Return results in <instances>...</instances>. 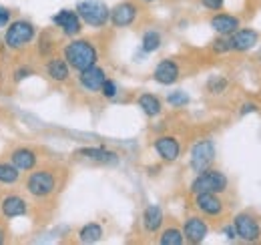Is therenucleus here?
Here are the masks:
<instances>
[{"instance_id":"393cba45","label":"nucleus","mask_w":261,"mask_h":245,"mask_svg":"<svg viewBox=\"0 0 261 245\" xmlns=\"http://www.w3.org/2000/svg\"><path fill=\"white\" fill-rule=\"evenodd\" d=\"M36 51H38V55H40L42 59H48V57L55 55V51H57V40H55V36L50 34V31H42L38 34Z\"/></svg>"},{"instance_id":"1a4fd4ad","label":"nucleus","mask_w":261,"mask_h":245,"mask_svg":"<svg viewBox=\"0 0 261 245\" xmlns=\"http://www.w3.org/2000/svg\"><path fill=\"white\" fill-rule=\"evenodd\" d=\"M53 24L59 29V31L65 34L66 38H74V36H81V32L85 29L81 16L76 14V10H70V8H61L57 14H53Z\"/></svg>"},{"instance_id":"2eb2a0df","label":"nucleus","mask_w":261,"mask_h":245,"mask_svg":"<svg viewBox=\"0 0 261 245\" xmlns=\"http://www.w3.org/2000/svg\"><path fill=\"white\" fill-rule=\"evenodd\" d=\"M181 79V66L175 59H163L157 62L155 70H153V81L163 85V87H171Z\"/></svg>"},{"instance_id":"6e6552de","label":"nucleus","mask_w":261,"mask_h":245,"mask_svg":"<svg viewBox=\"0 0 261 245\" xmlns=\"http://www.w3.org/2000/svg\"><path fill=\"white\" fill-rule=\"evenodd\" d=\"M139 18V4L135 0H121L111 8V27L113 29H129Z\"/></svg>"},{"instance_id":"b1692460","label":"nucleus","mask_w":261,"mask_h":245,"mask_svg":"<svg viewBox=\"0 0 261 245\" xmlns=\"http://www.w3.org/2000/svg\"><path fill=\"white\" fill-rule=\"evenodd\" d=\"M161 46H163V34L161 32L155 31V29H149V31L143 32V36H141V53L153 55Z\"/></svg>"},{"instance_id":"f8f14e48","label":"nucleus","mask_w":261,"mask_h":245,"mask_svg":"<svg viewBox=\"0 0 261 245\" xmlns=\"http://www.w3.org/2000/svg\"><path fill=\"white\" fill-rule=\"evenodd\" d=\"M74 157L83 159V161H89V163H95V165H107V167H115L119 165V155L102 145L97 147H81L74 151Z\"/></svg>"},{"instance_id":"4468645a","label":"nucleus","mask_w":261,"mask_h":245,"mask_svg":"<svg viewBox=\"0 0 261 245\" xmlns=\"http://www.w3.org/2000/svg\"><path fill=\"white\" fill-rule=\"evenodd\" d=\"M193 205L203 217H219L225 211V203L219 197V193H195Z\"/></svg>"},{"instance_id":"f3484780","label":"nucleus","mask_w":261,"mask_h":245,"mask_svg":"<svg viewBox=\"0 0 261 245\" xmlns=\"http://www.w3.org/2000/svg\"><path fill=\"white\" fill-rule=\"evenodd\" d=\"M229 46L233 53H247L257 46L259 42V32L253 29H237L233 34H229Z\"/></svg>"},{"instance_id":"423d86ee","label":"nucleus","mask_w":261,"mask_h":245,"mask_svg":"<svg viewBox=\"0 0 261 245\" xmlns=\"http://www.w3.org/2000/svg\"><path fill=\"white\" fill-rule=\"evenodd\" d=\"M215 159H217V149H215L213 139H199L195 145L191 147L189 167H191L193 173H201V171L213 167Z\"/></svg>"},{"instance_id":"dca6fc26","label":"nucleus","mask_w":261,"mask_h":245,"mask_svg":"<svg viewBox=\"0 0 261 245\" xmlns=\"http://www.w3.org/2000/svg\"><path fill=\"white\" fill-rule=\"evenodd\" d=\"M8 161L20 171V173H29L38 167V153L34 151L33 147H27V145H20L16 149L10 151Z\"/></svg>"},{"instance_id":"473e14b6","label":"nucleus","mask_w":261,"mask_h":245,"mask_svg":"<svg viewBox=\"0 0 261 245\" xmlns=\"http://www.w3.org/2000/svg\"><path fill=\"white\" fill-rule=\"evenodd\" d=\"M253 113H259V105L253 103V101H245L239 109V117H245V115H253Z\"/></svg>"},{"instance_id":"f03ea898","label":"nucleus","mask_w":261,"mask_h":245,"mask_svg":"<svg viewBox=\"0 0 261 245\" xmlns=\"http://www.w3.org/2000/svg\"><path fill=\"white\" fill-rule=\"evenodd\" d=\"M36 24L33 20H27V18H16V20H10L8 27L4 29V36H2V42L8 51H14V53H20V51H27L36 38Z\"/></svg>"},{"instance_id":"39448f33","label":"nucleus","mask_w":261,"mask_h":245,"mask_svg":"<svg viewBox=\"0 0 261 245\" xmlns=\"http://www.w3.org/2000/svg\"><path fill=\"white\" fill-rule=\"evenodd\" d=\"M229 189V177L215 169V167H209L201 173H195V179L189 185V191L195 195V193H225Z\"/></svg>"},{"instance_id":"ddd939ff","label":"nucleus","mask_w":261,"mask_h":245,"mask_svg":"<svg viewBox=\"0 0 261 245\" xmlns=\"http://www.w3.org/2000/svg\"><path fill=\"white\" fill-rule=\"evenodd\" d=\"M153 149H155V153L159 155V159L163 163H169V165L179 161L181 151H183L181 149V141L175 135H159V137H155Z\"/></svg>"},{"instance_id":"f704fd0d","label":"nucleus","mask_w":261,"mask_h":245,"mask_svg":"<svg viewBox=\"0 0 261 245\" xmlns=\"http://www.w3.org/2000/svg\"><path fill=\"white\" fill-rule=\"evenodd\" d=\"M199 2H201L203 8L213 10V12H217V10H221L225 6V0H199Z\"/></svg>"},{"instance_id":"a878e982","label":"nucleus","mask_w":261,"mask_h":245,"mask_svg":"<svg viewBox=\"0 0 261 245\" xmlns=\"http://www.w3.org/2000/svg\"><path fill=\"white\" fill-rule=\"evenodd\" d=\"M20 181V171L10 161H0V185H16Z\"/></svg>"},{"instance_id":"bb28decb","label":"nucleus","mask_w":261,"mask_h":245,"mask_svg":"<svg viewBox=\"0 0 261 245\" xmlns=\"http://www.w3.org/2000/svg\"><path fill=\"white\" fill-rule=\"evenodd\" d=\"M229 89V79L223 77V75H213L207 79L205 83V91L209 92L211 96H219Z\"/></svg>"},{"instance_id":"2f4dec72","label":"nucleus","mask_w":261,"mask_h":245,"mask_svg":"<svg viewBox=\"0 0 261 245\" xmlns=\"http://www.w3.org/2000/svg\"><path fill=\"white\" fill-rule=\"evenodd\" d=\"M211 53H213V55H227V53H231L227 36H219V34H217V38L211 42Z\"/></svg>"},{"instance_id":"6ab92c4d","label":"nucleus","mask_w":261,"mask_h":245,"mask_svg":"<svg viewBox=\"0 0 261 245\" xmlns=\"http://www.w3.org/2000/svg\"><path fill=\"white\" fill-rule=\"evenodd\" d=\"M70 72H72V68L68 66V62H66L63 57L53 55V57H48L46 62H44V75L48 77V81H53V83H57V85L68 83Z\"/></svg>"},{"instance_id":"20e7f679","label":"nucleus","mask_w":261,"mask_h":245,"mask_svg":"<svg viewBox=\"0 0 261 245\" xmlns=\"http://www.w3.org/2000/svg\"><path fill=\"white\" fill-rule=\"evenodd\" d=\"M76 14L81 16L83 24L89 29H105L111 18V6L105 0H79L74 6Z\"/></svg>"},{"instance_id":"c756f323","label":"nucleus","mask_w":261,"mask_h":245,"mask_svg":"<svg viewBox=\"0 0 261 245\" xmlns=\"http://www.w3.org/2000/svg\"><path fill=\"white\" fill-rule=\"evenodd\" d=\"M98 92H100V94H102L107 101H113V99H117V96H119L121 89H119V83H117L115 79H109V77H107Z\"/></svg>"},{"instance_id":"4c0bfd02","label":"nucleus","mask_w":261,"mask_h":245,"mask_svg":"<svg viewBox=\"0 0 261 245\" xmlns=\"http://www.w3.org/2000/svg\"><path fill=\"white\" fill-rule=\"evenodd\" d=\"M141 2H145V4H153V2H157V0H141Z\"/></svg>"},{"instance_id":"a211bd4d","label":"nucleus","mask_w":261,"mask_h":245,"mask_svg":"<svg viewBox=\"0 0 261 245\" xmlns=\"http://www.w3.org/2000/svg\"><path fill=\"white\" fill-rule=\"evenodd\" d=\"M107 79V70L98 64H93L85 70H79V87L87 92H98Z\"/></svg>"},{"instance_id":"e433bc0d","label":"nucleus","mask_w":261,"mask_h":245,"mask_svg":"<svg viewBox=\"0 0 261 245\" xmlns=\"http://www.w3.org/2000/svg\"><path fill=\"white\" fill-rule=\"evenodd\" d=\"M6 243V229L4 227H0V245Z\"/></svg>"},{"instance_id":"72a5a7b5","label":"nucleus","mask_w":261,"mask_h":245,"mask_svg":"<svg viewBox=\"0 0 261 245\" xmlns=\"http://www.w3.org/2000/svg\"><path fill=\"white\" fill-rule=\"evenodd\" d=\"M10 20H12V10L8 6L0 4V29H6Z\"/></svg>"},{"instance_id":"412c9836","label":"nucleus","mask_w":261,"mask_h":245,"mask_svg":"<svg viewBox=\"0 0 261 245\" xmlns=\"http://www.w3.org/2000/svg\"><path fill=\"white\" fill-rule=\"evenodd\" d=\"M141 223H143V229L147 233H159V229L165 223L163 209L159 205H147L143 215H141Z\"/></svg>"},{"instance_id":"7ed1b4c3","label":"nucleus","mask_w":261,"mask_h":245,"mask_svg":"<svg viewBox=\"0 0 261 245\" xmlns=\"http://www.w3.org/2000/svg\"><path fill=\"white\" fill-rule=\"evenodd\" d=\"M59 187L55 169H33L24 179V191L34 199H48Z\"/></svg>"},{"instance_id":"aec40b11","label":"nucleus","mask_w":261,"mask_h":245,"mask_svg":"<svg viewBox=\"0 0 261 245\" xmlns=\"http://www.w3.org/2000/svg\"><path fill=\"white\" fill-rule=\"evenodd\" d=\"M209 27L219 36H229L241 27V20H239V16L229 14V12H215L209 20Z\"/></svg>"},{"instance_id":"9b49d317","label":"nucleus","mask_w":261,"mask_h":245,"mask_svg":"<svg viewBox=\"0 0 261 245\" xmlns=\"http://www.w3.org/2000/svg\"><path fill=\"white\" fill-rule=\"evenodd\" d=\"M183 237L185 241L191 245L203 243L209 235V223L203 219V215H189L185 221H183Z\"/></svg>"},{"instance_id":"cd10ccee","label":"nucleus","mask_w":261,"mask_h":245,"mask_svg":"<svg viewBox=\"0 0 261 245\" xmlns=\"http://www.w3.org/2000/svg\"><path fill=\"white\" fill-rule=\"evenodd\" d=\"M159 243L161 245H183L185 243V237H183L181 227H175V225L165 227L163 231H161V235H159Z\"/></svg>"},{"instance_id":"5701e85b","label":"nucleus","mask_w":261,"mask_h":245,"mask_svg":"<svg viewBox=\"0 0 261 245\" xmlns=\"http://www.w3.org/2000/svg\"><path fill=\"white\" fill-rule=\"evenodd\" d=\"M102 235H105V229H102V225L97 223V221H89V223H85L81 229H79V241L81 243H98L100 239H102Z\"/></svg>"},{"instance_id":"9d476101","label":"nucleus","mask_w":261,"mask_h":245,"mask_svg":"<svg viewBox=\"0 0 261 245\" xmlns=\"http://www.w3.org/2000/svg\"><path fill=\"white\" fill-rule=\"evenodd\" d=\"M31 211L29 199L18 193H6L0 199V215L4 219H16V217H27Z\"/></svg>"},{"instance_id":"c85d7f7f","label":"nucleus","mask_w":261,"mask_h":245,"mask_svg":"<svg viewBox=\"0 0 261 245\" xmlns=\"http://www.w3.org/2000/svg\"><path fill=\"white\" fill-rule=\"evenodd\" d=\"M167 103H169V107H173V109H183V107H187V105L191 103V96L185 91L177 89V91H171L167 94Z\"/></svg>"},{"instance_id":"0eeeda50","label":"nucleus","mask_w":261,"mask_h":245,"mask_svg":"<svg viewBox=\"0 0 261 245\" xmlns=\"http://www.w3.org/2000/svg\"><path fill=\"white\" fill-rule=\"evenodd\" d=\"M231 223L235 227L237 239H241L245 243H257L261 239V225L251 213H237Z\"/></svg>"},{"instance_id":"7c9ffc66","label":"nucleus","mask_w":261,"mask_h":245,"mask_svg":"<svg viewBox=\"0 0 261 245\" xmlns=\"http://www.w3.org/2000/svg\"><path fill=\"white\" fill-rule=\"evenodd\" d=\"M33 75H34L33 66H29V64H20V66H16V68L12 70V83H14V85H20V83H24L27 79H31Z\"/></svg>"},{"instance_id":"c9c22d12","label":"nucleus","mask_w":261,"mask_h":245,"mask_svg":"<svg viewBox=\"0 0 261 245\" xmlns=\"http://www.w3.org/2000/svg\"><path fill=\"white\" fill-rule=\"evenodd\" d=\"M221 233L227 237L229 241H235L237 239V233H235V227H233V223H229V225H225L223 229H221Z\"/></svg>"},{"instance_id":"f257e3e1","label":"nucleus","mask_w":261,"mask_h":245,"mask_svg":"<svg viewBox=\"0 0 261 245\" xmlns=\"http://www.w3.org/2000/svg\"><path fill=\"white\" fill-rule=\"evenodd\" d=\"M63 59L68 62V66L72 70H85L93 64L98 62V48L95 46L93 40L83 38V36H74L63 46Z\"/></svg>"},{"instance_id":"4be33fe9","label":"nucleus","mask_w":261,"mask_h":245,"mask_svg":"<svg viewBox=\"0 0 261 245\" xmlns=\"http://www.w3.org/2000/svg\"><path fill=\"white\" fill-rule=\"evenodd\" d=\"M137 107L149 119H155V117H159L163 113V101H161V96H157L153 92H141L137 96Z\"/></svg>"}]
</instances>
